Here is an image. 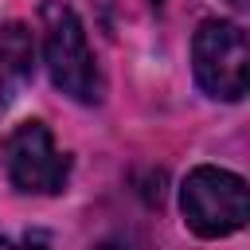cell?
<instances>
[{
  "label": "cell",
  "instance_id": "1",
  "mask_svg": "<svg viewBox=\"0 0 250 250\" xmlns=\"http://www.w3.org/2000/svg\"><path fill=\"white\" fill-rule=\"evenodd\" d=\"M39 20H43V62H47L51 82L66 98L94 105L102 98V78H98L82 20L62 0H47Z\"/></svg>",
  "mask_w": 250,
  "mask_h": 250
},
{
  "label": "cell",
  "instance_id": "2",
  "mask_svg": "<svg viewBox=\"0 0 250 250\" xmlns=\"http://www.w3.org/2000/svg\"><path fill=\"white\" fill-rule=\"evenodd\" d=\"M180 211L199 238H227L246 227V211H250L246 180L238 172L199 164L180 184Z\"/></svg>",
  "mask_w": 250,
  "mask_h": 250
},
{
  "label": "cell",
  "instance_id": "3",
  "mask_svg": "<svg viewBox=\"0 0 250 250\" xmlns=\"http://www.w3.org/2000/svg\"><path fill=\"white\" fill-rule=\"evenodd\" d=\"M191 70L203 94L238 102L250 82V43L230 20H203L191 39Z\"/></svg>",
  "mask_w": 250,
  "mask_h": 250
},
{
  "label": "cell",
  "instance_id": "4",
  "mask_svg": "<svg viewBox=\"0 0 250 250\" xmlns=\"http://www.w3.org/2000/svg\"><path fill=\"white\" fill-rule=\"evenodd\" d=\"M4 168H8V180L20 191L55 195V191L66 188L70 156L59 152V145H55V137L43 121H23L4 141Z\"/></svg>",
  "mask_w": 250,
  "mask_h": 250
},
{
  "label": "cell",
  "instance_id": "5",
  "mask_svg": "<svg viewBox=\"0 0 250 250\" xmlns=\"http://www.w3.org/2000/svg\"><path fill=\"white\" fill-rule=\"evenodd\" d=\"M35 70V39L23 23H0V113L12 105V98L31 82Z\"/></svg>",
  "mask_w": 250,
  "mask_h": 250
},
{
  "label": "cell",
  "instance_id": "6",
  "mask_svg": "<svg viewBox=\"0 0 250 250\" xmlns=\"http://www.w3.org/2000/svg\"><path fill=\"white\" fill-rule=\"evenodd\" d=\"M0 250H51V238L43 230H20V234H0Z\"/></svg>",
  "mask_w": 250,
  "mask_h": 250
},
{
  "label": "cell",
  "instance_id": "7",
  "mask_svg": "<svg viewBox=\"0 0 250 250\" xmlns=\"http://www.w3.org/2000/svg\"><path fill=\"white\" fill-rule=\"evenodd\" d=\"M156 4H160V0H156Z\"/></svg>",
  "mask_w": 250,
  "mask_h": 250
}]
</instances>
